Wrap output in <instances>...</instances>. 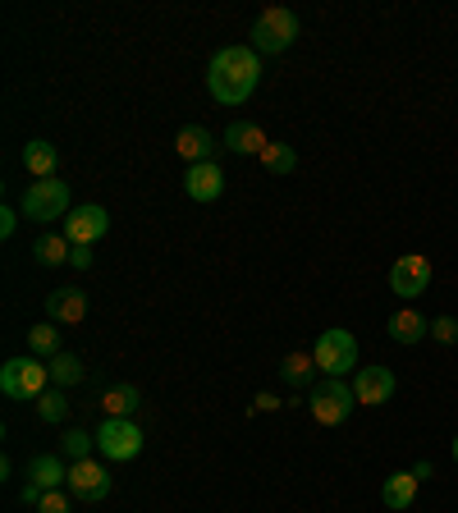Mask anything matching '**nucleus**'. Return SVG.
I'll return each mask as SVG.
<instances>
[{
	"label": "nucleus",
	"mask_w": 458,
	"mask_h": 513,
	"mask_svg": "<svg viewBox=\"0 0 458 513\" xmlns=\"http://www.w3.org/2000/svg\"><path fill=\"white\" fill-rule=\"evenodd\" d=\"M262 83V55L252 46H220L207 65V92L220 106H243Z\"/></svg>",
	"instance_id": "f257e3e1"
},
{
	"label": "nucleus",
	"mask_w": 458,
	"mask_h": 513,
	"mask_svg": "<svg viewBox=\"0 0 458 513\" xmlns=\"http://www.w3.org/2000/svg\"><path fill=\"white\" fill-rule=\"evenodd\" d=\"M298 42V14L284 10V5H271L252 19V33H248V46L257 55H284L289 46Z\"/></svg>",
	"instance_id": "f03ea898"
},
{
	"label": "nucleus",
	"mask_w": 458,
	"mask_h": 513,
	"mask_svg": "<svg viewBox=\"0 0 458 513\" xmlns=\"http://www.w3.org/2000/svg\"><path fill=\"white\" fill-rule=\"evenodd\" d=\"M353 408H358V394H353V385L335 381V376H326L317 390L307 394V413L317 417V426H344Z\"/></svg>",
	"instance_id": "7ed1b4c3"
},
{
	"label": "nucleus",
	"mask_w": 458,
	"mask_h": 513,
	"mask_svg": "<svg viewBox=\"0 0 458 513\" xmlns=\"http://www.w3.org/2000/svg\"><path fill=\"white\" fill-rule=\"evenodd\" d=\"M312 358H317V372H326V376H349V372H358V335L353 330H321V339H317V349H312Z\"/></svg>",
	"instance_id": "20e7f679"
},
{
	"label": "nucleus",
	"mask_w": 458,
	"mask_h": 513,
	"mask_svg": "<svg viewBox=\"0 0 458 513\" xmlns=\"http://www.w3.org/2000/svg\"><path fill=\"white\" fill-rule=\"evenodd\" d=\"M51 372H46L42 358H10L0 367V394L5 399H42Z\"/></svg>",
	"instance_id": "39448f33"
},
{
	"label": "nucleus",
	"mask_w": 458,
	"mask_h": 513,
	"mask_svg": "<svg viewBox=\"0 0 458 513\" xmlns=\"http://www.w3.org/2000/svg\"><path fill=\"white\" fill-rule=\"evenodd\" d=\"M19 211L28 220H42V225H46V220L69 216V211H74V207H69V184L60 175H55V179H37V184L23 188Z\"/></svg>",
	"instance_id": "423d86ee"
},
{
	"label": "nucleus",
	"mask_w": 458,
	"mask_h": 513,
	"mask_svg": "<svg viewBox=\"0 0 458 513\" xmlns=\"http://www.w3.org/2000/svg\"><path fill=\"white\" fill-rule=\"evenodd\" d=\"M97 449L101 459L110 463H129L142 454V431L133 417H101V431H97Z\"/></svg>",
	"instance_id": "0eeeda50"
},
{
	"label": "nucleus",
	"mask_w": 458,
	"mask_h": 513,
	"mask_svg": "<svg viewBox=\"0 0 458 513\" xmlns=\"http://www.w3.org/2000/svg\"><path fill=\"white\" fill-rule=\"evenodd\" d=\"M390 289L404 298V303L422 298L426 289H431V262H426L422 252H404V257H394V266H390Z\"/></svg>",
	"instance_id": "6e6552de"
},
{
	"label": "nucleus",
	"mask_w": 458,
	"mask_h": 513,
	"mask_svg": "<svg viewBox=\"0 0 458 513\" xmlns=\"http://www.w3.org/2000/svg\"><path fill=\"white\" fill-rule=\"evenodd\" d=\"M69 495L83 504H101L110 495V472L101 468L97 459H83V463H69Z\"/></svg>",
	"instance_id": "1a4fd4ad"
},
{
	"label": "nucleus",
	"mask_w": 458,
	"mask_h": 513,
	"mask_svg": "<svg viewBox=\"0 0 458 513\" xmlns=\"http://www.w3.org/2000/svg\"><path fill=\"white\" fill-rule=\"evenodd\" d=\"M106 230H110L106 207H92V202H88V207H74L65 216V239L74 243V248H78V243H88V248H92L97 239H106Z\"/></svg>",
	"instance_id": "9d476101"
},
{
	"label": "nucleus",
	"mask_w": 458,
	"mask_h": 513,
	"mask_svg": "<svg viewBox=\"0 0 458 513\" xmlns=\"http://www.w3.org/2000/svg\"><path fill=\"white\" fill-rule=\"evenodd\" d=\"M399 381H394L390 367H358V381H353V394H358L362 408H381L394 399Z\"/></svg>",
	"instance_id": "9b49d317"
},
{
	"label": "nucleus",
	"mask_w": 458,
	"mask_h": 513,
	"mask_svg": "<svg viewBox=\"0 0 458 513\" xmlns=\"http://www.w3.org/2000/svg\"><path fill=\"white\" fill-rule=\"evenodd\" d=\"M184 188L193 202H216L225 193V170L216 161H202V165H188L184 170Z\"/></svg>",
	"instance_id": "f8f14e48"
},
{
	"label": "nucleus",
	"mask_w": 458,
	"mask_h": 513,
	"mask_svg": "<svg viewBox=\"0 0 458 513\" xmlns=\"http://www.w3.org/2000/svg\"><path fill=\"white\" fill-rule=\"evenodd\" d=\"M46 317L60 326H78V321H88V294L78 289V284H69V289H55L51 298H46Z\"/></svg>",
	"instance_id": "ddd939ff"
},
{
	"label": "nucleus",
	"mask_w": 458,
	"mask_h": 513,
	"mask_svg": "<svg viewBox=\"0 0 458 513\" xmlns=\"http://www.w3.org/2000/svg\"><path fill=\"white\" fill-rule=\"evenodd\" d=\"M225 147L239 156H262L266 147H271V138H266V129L257 120H234L225 129Z\"/></svg>",
	"instance_id": "4468645a"
},
{
	"label": "nucleus",
	"mask_w": 458,
	"mask_h": 513,
	"mask_svg": "<svg viewBox=\"0 0 458 513\" xmlns=\"http://www.w3.org/2000/svg\"><path fill=\"white\" fill-rule=\"evenodd\" d=\"M385 330H390L394 344H422V339L431 335V321H426L422 312H417V307H399Z\"/></svg>",
	"instance_id": "2eb2a0df"
},
{
	"label": "nucleus",
	"mask_w": 458,
	"mask_h": 513,
	"mask_svg": "<svg viewBox=\"0 0 458 513\" xmlns=\"http://www.w3.org/2000/svg\"><path fill=\"white\" fill-rule=\"evenodd\" d=\"M211 129H202V124H184V129L175 133V152L184 156L188 165H202V161H211Z\"/></svg>",
	"instance_id": "dca6fc26"
},
{
	"label": "nucleus",
	"mask_w": 458,
	"mask_h": 513,
	"mask_svg": "<svg viewBox=\"0 0 458 513\" xmlns=\"http://www.w3.org/2000/svg\"><path fill=\"white\" fill-rule=\"evenodd\" d=\"M28 481H37L42 491H65V481H69L65 459H55V454H37V459L28 463Z\"/></svg>",
	"instance_id": "f3484780"
},
{
	"label": "nucleus",
	"mask_w": 458,
	"mask_h": 513,
	"mask_svg": "<svg viewBox=\"0 0 458 513\" xmlns=\"http://www.w3.org/2000/svg\"><path fill=\"white\" fill-rule=\"evenodd\" d=\"M55 165H60V152H55L46 138H33L23 147V170L37 179H55Z\"/></svg>",
	"instance_id": "a211bd4d"
},
{
	"label": "nucleus",
	"mask_w": 458,
	"mask_h": 513,
	"mask_svg": "<svg viewBox=\"0 0 458 513\" xmlns=\"http://www.w3.org/2000/svg\"><path fill=\"white\" fill-rule=\"evenodd\" d=\"M138 404H142V394H138V385H129V381L110 385V390L101 394V413L106 417H133Z\"/></svg>",
	"instance_id": "6ab92c4d"
},
{
	"label": "nucleus",
	"mask_w": 458,
	"mask_h": 513,
	"mask_svg": "<svg viewBox=\"0 0 458 513\" xmlns=\"http://www.w3.org/2000/svg\"><path fill=\"white\" fill-rule=\"evenodd\" d=\"M381 500H385V509H408V504L417 500V477L413 472H394V477H385V486H381Z\"/></svg>",
	"instance_id": "aec40b11"
},
{
	"label": "nucleus",
	"mask_w": 458,
	"mask_h": 513,
	"mask_svg": "<svg viewBox=\"0 0 458 513\" xmlns=\"http://www.w3.org/2000/svg\"><path fill=\"white\" fill-rule=\"evenodd\" d=\"M46 372H51L55 390H69V385H78L83 376H88V367H83V358H78V353H55V358L46 362Z\"/></svg>",
	"instance_id": "412c9836"
},
{
	"label": "nucleus",
	"mask_w": 458,
	"mask_h": 513,
	"mask_svg": "<svg viewBox=\"0 0 458 513\" xmlns=\"http://www.w3.org/2000/svg\"><path fill=\"white\" fill-rule=\"evenodd\" d=\"M280 376H284V385L303 390V385L317 381V358H312V353H289V358L280 362Z\"/></svg>",
	"instance_id": "4be33fe9"
},
{
	"label": "nucleus",
	"mask_w": 458,
	"mask_h": 513,
	"mask_svg": "<svg viewBox=\"0 0 458 513\" xmlns=\"http://www.w3.org/2000/svg\"><path fill=\"white\" fill-rule=\"evenodd\" d=\"M69 252H74V243H69L65 234H37V243H33V257L42 266H65Z\"/></svg>",
	"instance_id": "5701e85b"
},
{
	"label": "nucleus",
	"mask_w": 458,
	"mask_h": 513,
	"mask_svg": "<svg viewBox=\"0 0 458 513\" xmlns=\"http://www.w3.org/2000/svg\"><path fill=\"white\" fill-rule=\"evenodd\" d=\"M28 349H33V358H46V362H51L55 353H65V344H60V330H55V321H42V326L28 330Z\"/></svg>",
	"instance_id": "b1692460"
},
{
	"label": "nucleus",
	"mask_w": 458,
	"mask_h": 513,
	"mask_svg": "<svg viewBox=\"0 0 458 513\" xmlns=\"http://www.w3.org/2000/svg\"><path fill=\"white\" fill-rule=\"evenodd\" d=\"M257 161H262L271 175H294V170H298V152L289 147V142H271V147H266Z\"/></svg>",
	"instance_id": "393cba45"
},
{
	"label": "nucleus",
	"mask_w": 458,
	"mask_h": 513,
	"mask_svg": "<svg viewBox=\"0 0 458 513\" xmlns=\"http://www.w3.org/2000/svg\"><path fill=\"white\" fill-rule=\"evenodd\" d=\"M65 390H46L42 399H37V417H42V422H51V426H60L65 422Z\"/></svg>",
	"instance_id": "a878e982"
},
{
	"label": "nucleus",
	"mask_w": 458,
	"mask_h": 513,
	"mask_svg": "<svg viewBox=\"0 0 458 513\" xmlns=\"http://www.w3.org/2000/svg\"><path fill=\"white\" fill-rule=\"evenodd\" d=\"M92 445H97V436H88V431H65V459L69 463H83V459H92Z\"/></svg>",
	"instance_id": "bb28decb"
},
{
	"label": "nucleus",
	"mask_w": 458,
	"mask_h": 513,
	"mask_svg": "<svg viewBox=\"0 0 458 513\" xmlns=\"http://www.w3.org/2000/svg\"><path fill=\"white\" fill-rule=\"evenodd\" d=\"M431 339H436V344H458V317H436L431 321Z\"/></svg>",
	"instance_id": "cd10ccee"
},
{
	"label": "nucleus",
	"mask_w": 458,
	"mask_h": 513,
	"mask_svg": "<svg viewBox=\"0 0 458 513\" xmlns=\"http://www.w3.org/2000/svg\"><path fill=\"white\" fill-rule=\"evenodd\" d=\"M37 513H69L65 491H46V495H42V504H37Z\"/></svg>",
	"instance_id": "c85d7f7f"
},
{
	"label": "nucleus",
	"mask_w": 458,
	"mask_h": 513,
	"mask_svg": "<svg viewBox=\"0 0 458 513\" xmlns=\"http://www.w3.org/2000/svg\"><path fill=\"white\" fill-rule=\"evenodd\" d=\"M92 262H97V257H92L88 243H78V248L69 252V266H74V271H92Z\"/></svg>",
	"instance_id": "c756f323"
},
{
	"label": "nucleus",
	"mask_w": 458,
	"mask_h": 513,
	"mask_svg": "<svg viewBox=\"0 0 458 513\" xmlns=\"http://www.w3.org/2000/svg\"><path fill=\"white\" fill-rule=\"evenodd\" d=\"M14 230H19V211L0 207V239H14Z\"/></svg>",
	"instance_id": "7c9ffc66"
},
{
	"label": "nucleus",
	"mask_w": 458,
	"mask_h": 513,
	"mask_svg": "<svg viewBox=\"0 0 458 513\" xmlns=\"http://www.w3.org/2000/svg\"><path fill=\"white\" fill-rule=\"evenodd\" d=\"M275 408H284V404H280V394H271V390H262L252 399V413H275Z\"/></svg>",
	"instance_id": "2f4dec72"
},
{
	"label": "nucleus",
	"mask_w": 458,
	"mask_h": 513,
	"mask_svg": "<svg viewBox=\"0 0 458 513\" xmlns=\"http://www.w3.org/2000/svg\"><path fill=\"white\" fill-rule=\"evenodd\" d=\"M42 495H46V491L37 486V481H23V491H19V500H23V504H33V509H37V504H42Z\"/></svg>",
	"instance_id": "473e14b6"
},
{
	"label": "nucleus",
	"mask_w": 458,
	"mask_h": 513,
	"mask_svg": "<svg viewBox=\"0 0 458 513\" xmlns=\"http://www.w3.org/2000/svg\"><path fill=\"white\" fill-rule=\"evenodd\" d=\"M413 477H417V481H426V477H436V468H431V463H417Z\"/></svg>",
	"instance_id": "72a5a7b5"
},
{
	"label": "nucleus",
	"mask_w": 458,
	"mask_h": 513,
	"mask_svg": "<svg viewBox=\"0 0 458 513\" xmlns=\"http://www.w3.org/2000/svg\"><path fill=\"white\" fill-rule=\"evenodd\" d=\"M454 463H458V436H454Z\"/></svg>",
	"instance_id": "f704fd0d"
}]
</instances>
